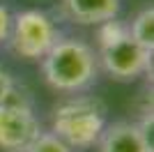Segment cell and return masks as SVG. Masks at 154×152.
<instances>
[{"label": "cell", "instance_id": "5b68a950", "mask_svg": "<svg viewBox=\"0 0 154 152\" xmlns=\"http://www.w3.org/2000/svg\"><path fill=\"white\" fill-rule=\"evenodd\" d=\"M99 69L115 81H134L152 67V51L140 46L131 35L117 39L115 44L97 51Z\"/></svg>", "mask_w": 154, "mask_h": 152}, {"label": "cell", "instance_id": "7c38bea8", "mask_svg": "<svg viewBox=\"0 0 154 152\" xmlns=\"http://www.w3.org/2000/svg\"><path fill=\"white\" fill-rule=\"evenodd\" d=\"M9 25H12V12L0 2V44H5V42H7Z\"/></svg>", "mask_w": 154, "mask_h": 152}, {"label": "cell", "instance_id": "8992f818", "mask_svg": "<svg viewBox=\"0 0 154 152\" xmlns=\"http://www.w3.org/2000/svg\"><path fill=\"white\" fill-rule=\"evenodd\" d=\"M97 145L99 152H152V134L138 122H113L103 127Z\"/></svg>", "mask_w": 154, "mask_h": 152}, {"label": "cell", "instance_id": "3957f363", "mask_svg": "<svg viewBox=\"0 0 154 152\" xmlns=\"http://www.w3.org/2000/svg\"><path fill=\"white\" fill-rule=\"evenodd\" d=\"M60 39V30L51 14L42 9H26L12 16L7 44L14 55L23 60H42Z\"/></svg>", "mask_w": 154, "mask_h": 152}, {"label": "cell", "instance_id": "30bf717a", "mask_svg": "<svg viewBox=\"0 0 154 152\" xmlns=\"http://www.w3.org/2000/svg\"><path fill=\"white\" fill-rule=\"evenodd\" d=\"M26 152H74L62 138H58L53 131H42L37 138L30 143Z\"/></svg>", "mask_w": 154, "mask_h": 152}, {"label": "cell", "instance_id": "52a82bcc", "mask_svg": "<svg viewBox=\"0 0 154 152\" xmlns=\"http://www.w3.org/2000/svg\"><path fill=\"white\" fill-rule=\"evenodd\" d=\"M60 12L71 23L99 25L117 16L120 0H60Z\"/></svg>", "mask_w": 154, "mask_h": 152}, {"label": "cell", "instance_id": "7a4b0ae2", "mask_svg": "<svg viewBox=\"0 0 154 152\" xmlns=\"http://www.w3.org/2000/svg\"><path fill=\"white\" fill-rule=\"evenodd\" d=\"M106 127V106L99 97L71 95L53 108L51 131L71 150H88L97 145Z\"/></svg>", "mask_w": 154, "mask_h": 152}, {"label": "cell", "instance_id": "ba28073f", "mask_svg": "<svg viewBox=\"0 0 154 152\" xmlns=\"http://www.w3.org/2000/svg\"><path fill=\"white\" fill-rule=\"evenodd\" d=\"M129 35L147 51H154V7L152 5L136 14V19L129 25Z\"/></svg>", "mask_w": 154, "mask_h": 152}, {"label": "cell", "instance_id": "277c9868", "mask_svg": "<svg viewBox=\"0 0 154 152\" xmlns=\"http://www.w3.org/2000/svg\"><path fill=\"white\" fill-rule=\"evenodd\" d=\"M39 134H42V125L32 111L30 97L16 85L9 99L0 104V150L26 152Z\"/></svg>", "mask_w": 154, "mask_h": 152}, {"label": "cell", "instance_id": "6da1fadb", "mask_svg": "<svg viewBox=\"0 0 154 152\" xmlns=\"http://www.w3.org/2000/svg\"><path fill=\"white\" fill-rule=\"evenodd\" d=\"M42 74L55 92H85L99 76L97 51L78 37H60L42 58Z\"/></svg>", "mask_w": 154, "mask_h": 152}, {"label": "cell", "instance_id": "8fae6325", "mask_svg": "<svg viewBox=\"0 0 154 152\" xmlns=\"http://www.w3.org/2000/svg\"><path fill=\"white\" fill-rule=\"evenodd\" d=\"M14 88H16V83H14L12 74L0 67V104H5V101L9 99V95H12Z\"/></svg>", "mask_w": 154, "mask_h": 152}, {"label": "cell", "instance_id": "9c48e42d", "mask_svg": "<svg viewBox=\"0 0 154 152\" xmlns=\"http://www.w3.org/2000/svg\"><path fill=\"white\" fill-rule=\"evenodd\" d=\"M127 35H129V25L117 21V16L97 25V44H99V49H106V46L115 44L117 39L127 37Z\"/></svg>", "mask_w": 154, "mask_h": 152}]
</instances>
